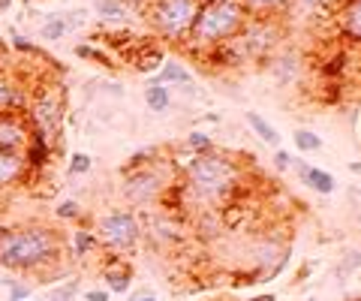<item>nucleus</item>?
<instances>
[{
  "label": "nucleus",
  "instance_id": "nucleus-1",
  "mask_svg": "<svg viewBox=\"0 0 361 301\" xmlns=\"http://www.w3.org/2000/svg\"><path fill=\"white\" fill-rule=\"evenodd\" d=\"M64 253V238L52 226L27 223V226H9L0 229V265L9 271H34L43 277L45 268L60 262Z\"/></svg>",
  "mask_w": 361,
  "mask_h": 301
},
{
  "label": "nucleus",
  "instance_id": "nucleus-2",
  "mask_svg": "<svg viewBox=\"0 0 361 301\" xmlns=\"http://www.w3.org/2000/svg\"><path fill=\"white\" fill-rule=\"evenodd\" d=\"M241 181V169L229 157L208 150L199 154L193 163H187L184 172V196L193 199L196 205H217L235 193Z\"/></svg>",
  "mask_w": 361,
  "mask_h": 301
},
{
  "label": "nucleus",
  "instance_id": "nucleus-3",
  "mask_svg": "<svg viewBox=\"0 0 361 301\" xmlns=\"http://www.w3.org/2000/svg\"><path fill=\"white\" fill-rule=\"evenodd\" d=\"M244 24H247V9L241 6V0H211V4L199 6V15L187 43L193 48L214 52V48L232 43L244 30Z\"/></svg>",
  "mask_w": 361,
  "mask_h": 301
},
{
  "label": "nucleus",
  "instance_id": "nucleus-4",
  "mask_svg": "<svg viewBox=\"0 0 361 301\" xmlns=\"http://www.w3.org/2000/svg\"><path fill=\"white\" fill-rule=\"evenodd\" d=\"M202 0H150L148 4V22L157 34L169 39H187L193 22L199 15Z\"/></svg>",
  "mask_w": 361,
  "mask_h": 301
},
{
  "label": "nucleus",
  "instance_id": "nucleus-5",
  "mask_svg": "<svg viewBox=\"0 0 361 301\" xmlns=\"http://www.w3.org/2000/svg\"><path fill=\"white\" fill-rule=\"evenodd\" d=\"M97 238L99 244L115 250V253H124V250H133L142 238V223L133 211H112V214L99 217L97 226Z\"/></svg>",
  "mask_w": 361,
  "mask_h": 301
},
{
  "label": "nucleus",
  "instance_id": "nucleus-6",
  "mask_svg": "<svg viewBox=\"0 0 361 301\" xmlns=\"http://www.w3.org/2000/svg\"><path fill=\"white\" fill-rule=\"evenodd\" d=\"M163 184H166V178L160 175L157 163L142 166V169H129L127 181H124V196L136 205H145V202H154V199L163 193Z\"/></svg>",
  "mask_w": 361,
  "mask_h": 301
},
{
  "label": "nucleus",
  "instance_id": "nucleus-7",
  "mask_svg": "<svg viewBox=\"0 0 361 301\" xmlns=\"http://www.w3.org/2000/svg\"><path fill=\"white\" fill-rule=\"evenodd\" d=\"M30 127L36 130V133H43L52 148H57L64 139H60V99L55 94H39L34 99V106H30Z\"/></svg>",
  "mask_w": 361,
  "mask_h": 301
},
{
  "label": "nucleus",
  "instance_id": "nucleus-8",
  "mask_svg": "<svg viewBox=\"0 0 361 301\" xmlns=\"http://www.w3.org/2000/svg\"><path fill=\"white\" fill-rule=\"evenodd\" d=\"M30 136H34V127H30L27 115H22V112H0V150L24 154Z\"/></svg>",
  "mask_w": 361,
  "mask_h": 301
},
{
  "label": "nucleus",
  "instance_id": "nucleus-9",
  "mask_svg": "<svg viewBox=\"0 0 361 301\" xmlns=\"http://www.w3.org/2000/svg\"><path fill=\"white\" fill-rule=\"evenodd\" d=\"M27 160L24 154H15V150H0V190L3 187H13V184H22L27 178Z\"/></svg>",
  "mask_w": 361,
  "mask_h": 301
},
{
  "label": "nucleus",
  "instance_id": "nucleus-10",
  "mask_svg": "<svg viewBox=\"0 0 361 301\" xmlns=\"http://www.w3.org/2000/svg\"><path fill=\"white\" fill-rule=\"evenodd\" d=\"M298 178H301V184L316 190V193H325V196L334 193V175H328L325 169H319V166L298 163Z\"/></svg>",
  "mask_w": 361,
  "mask_h": 301
},
{
  "label": "nucleus",
  "instance_id": "nucleus-11",
  "mask_svg": "<svg viewBox=\"0 0 361 301\" xmlns=\"http://www.w3.org/2000/svg\"><path fill=\"white\" fill-rule=\"evenodd\" d=\"M48 157H52V142H48L43 133H36V130H34V136H30V142H27V148H24L27 169H30V172L43 169V166L48 163Z\"/></svg>",
  "mask_w": 361,
  "mask_h": 301
},
{
  "label": "nucleus",
  "instance_id": "nucleus-12",
  "mask_svg": "<svg viewBox=\"0 0 361 301\" xmlns=\"http://www.w3.org/2000/svg\"><path fill=\"white\" fill-rule=\"evenodd\" d=\"M337 22H340V30H344L349 39L361 43V0H346V4L340 6Z\"/></svg>",
  "mask_w": 361,
  "mask_h": 301
},
{
  "label": "nucleus",
  "instance_id": "nucleus-13",
  "mask_svg": "<svg viewBox=\"0 0 361 301\" xmlns=\"http://www.w3.org/2000/svg\"><path fill=\"white\" fill-rule=\"evenodd\" d=\"M24 108V88L13 78L0 76V112H22Z\"/></svg>",
  "mask_w": 361,
  "mask_h": 301
},
{
  "label": "nucleus",
  "instance_id": "nucleus-14",
  "mask_svg": "<svg viewBox=\"0 0 361 301\" xmlns=\"http://www.w3.org/2000/svg\"><path fill=\"white\" fill-rule=\"evenodd\" d=\"M289 4H292V0H241V6L247 9V15L253 13L256 18H274L277 13H283Z\"/></svg>",
  "mask_w": 361,
  "mask_h": 301
},
{
  "label": "nucleus",
  "instance_id": "nucleus-15",
  "mask_svg": "<svg viewBox=\"0 0 361 301\" xmlns=\"http://www.w3.org/2000/svg\"><path fill=\"white\" fill-rule=\"evenodd\" d=\"M106 284H108V293H118L124 295L129 286H133V271L127 265H108L106 268Z\"/></svg>",
  "mask_w": 361,
  "mask_h": 301
},
{
  "label": "nucleus",
  "instance_id": "nucleus-16",
  "mask_svg": "<svg viewBox=\"0 0 361 301\" xmlns=\"http://www.w3.org/2000/svg\"><path fill=\"white\" fill-rule=\"evenodd\" d=\"M247 124H250V130H253V133H256L259 139H262L265 145H271V148H280V133H277V130L268 124V120H265L262 115L250 112V115H247Z\"/></svg>",
  "mask_w": 361,
  "mask_h": 301
},
{
  "label": "nucleus",
  "instance_id": "nucleus-17",
  "mask_svg": "<svg viewBox=\"0 0 361 301\" xmlns=\"http://www.w3.org/2000/svg\"><path fill=\"white\" fill-rule=\"evenodd\" d=\"M154 85H190V73L184 66L178 64V60H169V64L160 69V76H157V82Z\"/></svg>",
  "mask_w": 361,
  "mask_h": 301
},
{
  "label": "nucleus",
  "instance_id": "nucleus-18",
  "mask_svg": "<svg viewBox=\"0 0 361 301\" xmlns=\"http://www.w3.org/2000/svg\"><path fill=\"white\" fill-rule=\"evenodd\" d=\"M145 103H148V108L150 112H157V115H163L169 106H172V94L163 88V85H150L148 90H145Z\"/></svg>",
  "mask_w": 361,
  "mask_h": 301
},
{
  "label": "nucleus",
  "instance_id": "nucleus-19",
  "mask_svg": "<svg viewBox=\"0 0 361 301\" xmlns=\"http://www.w3.org/2000/svg\"><path fill=\"white\" fill-rule=\"evenodd\" d=\"M97 247H99L97 232H90V229H78V232H73V250H76L78 259L87 256L90 250H97Z\"/></svg>",
  "mask_w": 361,
  "mask_h": 301
},
{
  "label": "nucleus",
  "instance_id": "nucleus-20",
  "mask_svg": "<svg viewBox=\"0 0 361 301\" xmlns=\"http://www.w3.org/2000/svg\"><path fill=\"white\" fill-rule=\"evenodd\" d=\"M97 13L106 22H124L127 18V4L124 0H97Z\"/></svg>",
  "mask_w": 361,
  "mask_h": 301
},
{
  "label": "nucleus",
  "instance_id": "nucleus-21",
  "mask_svg": "<svg viewBox=\"0 0 361 301\" xmlns=\"http://www.w3.org/2000/svg\"><path fill=\"white\" fill-rule=\"evenodd\" d=\"M295 148L301 150V154H313V150H323V139H319L316 133H310V130H298Z\"/></svg>",
  "mask_w": 361,
  "mask_h": 301
},
{
  "label": "nucleus",
  "instance_id": "nucleus-22",
  "mask_svg": "<svg viewBox=\"0 0 361 301\" xmlns=\"http://www.w3.org/2000/svg\"><path fill=\"white\" fill-rule=\"evenodd\" d=\"M66 22H64V18H60V15H52V18H48V22L43 24V39H60V36H64L66 34Z\"/></svg>",
  "mask_w": 361,
  "mask_h": 301
},
{
  "label": "nucleus",
  "instance_id": "nucleus-23",
  "mask_svg": "<svg viewBox=\"0 0 361 301\" xmlns=\"http://www.w3.org/2000/svg\"><path fill=\"white\" fill-rule=\"evenodd\" d=\"M358 268H361V253H358V250H349V253H344V259H340L337 274L346 277V274H355Z\"/></svg>",
  "mask_w": 361,
  "mask_h": 301
},
{
  "label": "nucleus",
  "instance_id": "nucleus-24",
  "mask_svg": "<svg viewBox=\"0 0 361 301\" xmlns=\"http://www.w3.org/2000/svg\"><path fill=\"white\" fill-rule=\"evenodd\" d=\"M76 295H78V284H76V280H69V284L57 286L55 293L48 295V301H76Z\"/></svg>",
  "mask_w": 361,
  "mask_h": 301
},
{
  "label": "nucleus",
  "instance_id": "nucleus-25",
  "mask_svg": "<svg viewBox=\"0 0 361 301\" xmlns=\"http://www.w3.org/2000/svg\"><path fill=\"white\" fill-rule=\"evenodd\" d=\"M187 148H193V150H199V154H208V150H214L211 148V136L208 133H190V139H187Z\"/></svg>",
  "mask_w": 361,
  "mask_h": 301
},
{
  "label": "nucleus",
  "instance_id": "nucleus-26",
  "mask_svg": "<svg viewBox=\"0 0 361 301\" xmlns=\"http://www.w3.org/2000/svg\"><path fill=\"white\" fill-rule=\"evenodd\" d=\"M57 217L60 220H78V217H82V205L73 202V199H66V202L57 205Z\"/></svg>",
  "mask_w": 361,
  "mask_h": 301
},
{
  "label": "nucleus",
  "instance_id": "nucleus-27",
  "mask_svg": "<svg viewBox=\"0 0 361 301\" xmlns=\"http://www.w3.org/2000/svg\"><path fill=\"white\" fill-rule=\"evenodd\" d=\"M85 172H90V157L87 154L69 157V175H85Z\"/></svg>",
  "mask_w": 361,
  "mask_h": 301
},
{
  "label": "nucleus",
  "instance_id": "nucleus-28",
  "mask_svg": "<svg viewBox=\"0 0 361 301\" xmlns=\"http://www.w3.org/2000/svg\"><path fill=\"white\" fill-rule=\"evenodd\" d=\"M24 298H30V289L22 284V280L9 286V301H24Z\"/></svg>",
  "mask_w": 361,
  "mask_h": 301
},
{
  "label": "nucleus",
  "instance_id": "nucleus-29",
  "mask_svg": "<svg viewBox=\"0 0 361 301\" xmlns=\"http://www.w3.org/2000/svg\"><path fill=\"white\" fill-rule=\"evenodd\" d=\"M13 284H18L15 271H9V268H3V265H0V289H9Z\"/></svg>",
  "mask_w": 361,
  "mask_h": 301
},
{
  "label": "nucleus",
  "instance_id": "nucleus-30",
  "mask_svg": "<svg viewBox=\"0 0 361 301\" xmlns=\"http://www.w3.org/2000/svg\"><path fill=\"white\" fill-rule=\"evenodd\" d=\"M289 163H292V157H289L286 150H280V148H277V154H274V166H277V172H286Z\"/></svg>",
  "mask_w": 361,
  "mask_h": 301
},
{
  "label": "nucleus",
  "instance_id": "nucleus-31",
  "mask_svg": "<svg viewBox=\"0 0 361 301\" xmlns=\"http://www.w3.org/2000/svg\"><path fill=\"white\" fill-rule=\"evenodd\" d=\"M85 301H108V289H87Z\"/></svg>",
  "mask_w": 361,
  "mask_h": 301
},
{
  "label": "nucleus",
  "instance_id": "nucleus-32",
  "mask_svg": "<svg viewBox=\"0 0 361 301\" xmlns=\"http://www.w3.org/2000/svg\"><path fill=\"white\" fill-rule=\"evenodd\" d=\"M129 301H157V295H148V293H142V295H133Z\"/></svg>",
  "mask_w": 361,
  "mask_h": 301
},
{
  "label": "nucleus",
  "instance_id": "nucleus-33",
  "mask_svg": "<svg viewBox=\"0 0 361 301\" xmlns=\"http://www.w3.org/2000/svg\"><path fill=\"white\" fill-rule=\"evenodd\" d=\"M9 4H13V0H0V9H6Z\"/></svg>",
  "mask_w": 361,
  "mask_h": 301
},
{
  "label": "nucleus",
  "instance_id": "nucleus-34",
  "mask_svg": "<svg viewBox=\"0 0 361 301\" xmlns=\"http://www.w3.org/2000/svg\"><path fill=\"white\" fill-rule=\"evenodd\" d=\"M353 172H358V175H361V163H353Z\"/></svg>",
  "mask_w": 361,
  "mask_h": 301
},
{
  "label": "nucleus",
  "instance_id": "nucleus-35",
  "mask_svg": "<svg viewBox=\"0 0 361 301\" xmlns=\"http://www.w3.org/2000/svg\"><path fill=\"white\" fill-rule=\"evenodd\" d=\"M136 4H150V0H136Z\"/></svg>",
  "mask_w": 361,
  "mask_h": 301
},
{
  "label": "nucleus",
  "instance_id": "nucleus-36",
  "mask_svg": "<svg viewBox=\"0 0 361 301\" xmlns=\"http://www.w3.org/2000/svg\"><path fill=\"white\" fill-rule=\"evenodd\" d=\"M24 301H36V298H24Z\"/></svg>",
  "mask_w": 361,
  "mask_h": 301
},
{
  "label": "nucleus",
  "instance_id": "nucleus-37",
  "mask_svg": "<svg viewBox=\"0 0 361 301\" xmlns=\"http://www.w3.org/2000/svg\"><path fill=\"white\" fill-rule=\"evenodd\" d=\"M202 4H211V0H202Z\"/></svg>",
  "mask_w": 361,
  "mask_h": 301
}]
</instances>
